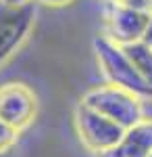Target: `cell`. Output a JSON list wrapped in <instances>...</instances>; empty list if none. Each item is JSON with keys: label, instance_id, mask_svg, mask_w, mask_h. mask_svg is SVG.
Wrapping results in <instances>:
<instances>
[{"label": "cell", "instance_id": "2", "mask_svg": "<svg viewBox=\"0 0 152 157\" xmlns=\"http://www.w3.org/2000/svg\"><path fill=\"white\" fill-rule=\"evenodd\" d=\"M81 103L85 107L98 111L100 115L108 117L110 121L119 124L123 130H129L142 120H146L144 109H142V98L113 84L96 86L92 90H88L83 94Z\"/></svg>", "mask_w": 152, "mask_h": 157}, {"label": "cell", "instance_id": "4", "mask_svg": "<svg viewBox=\"0 0 152 157\" xmlns=\"http://www.w3.org/2000/svg\"><path fill=\"white\" fill-rule=\"evenodd\" d=\"M150 23V11L131 9L119 2L106 4V38L119 46L142 42Z\"/></svg>", "mask_w": 152, "mask_h": 157}, {"label": "cell", "instance_id": "14", "mask_svg": "<svg viewBox=\"0 0 152 157\" xmlns=\"http://www.w3.org/2000/svg\"><path fill=\"white\" fill-rule=\"evenodd\" d=\"M100 2H104V4H108V2H115V0H100Z\"/></svg>", "mask_w": 152, "mask_h": 157}, {"label": "cell", "instance_id": "6", "mask_svg": "<svg viewBox=\"0 0 152 157\" xmlns=\"http://www.w3.org/2000/svg\"><path fill=\"white\" fill-rule=\"evenodd\" d=\"M38 113V98L23 82H6L0 86V120L15 128L25 130Z\"/></svg>", "mask_w": 152, "mask_h": 157}, {"label": "cell", "instance_id": "8", "mask_svg": "<svg viewBox=\"0 0 152 157\" xmlns=\"http://www.w3.org/2000/svg\"><path fill=\"white\" fill-rule=\"evenodd\" d=\"M123 50L133 63V67L138 69V73L146 80V84L152 86V46H148L146 42H136L123 46Z\"/></svg>", "mask_w": 152, "mask_h": 157}, {"label": "cell", "instance_id": "10", "mask_svg": "<svg viewBox=\"0 0 152 157\" xmlns=\"http://www.w3.org/2000/svg\"><path fill=\"white\" fill-rule=\"evenodd\" d=\"M115 2L131 6V9H140V11H152V0H115Z\"/></svg>", "mask_w": 152, "mask_h": 157}, {"label": "cell", "instance_id": "9", "mask_svg": "<svg viewBox=\"0 0 152 157\" xmlns=\"http://www.w3.org/2000/svg\"><path fill=\"white\" fill-rule=\"evenodd\" d=\"M19 138V132L0 120V155H6Z\"/></svg>", "mask_w": 152, "mask_h": 157}, {"label": "cell", "instance_id": "1", "mask_svg": "<svg viewBox=\"0 0 152 157\" xmlns=\"http://www.w3.org/2000/svg\"><path fill=\"white\" fill-rule=\"evenodd\" d=\"M94 52L108 84L129 90L140 98H152V86L146 84V80L138 73L123 46L115 44L106 36H98L94 40Z\"/></svg>", "mask_w": 152, "mask_h": 157}, {"label": "cell", "instance_id": "13", "mask_svg": "<svg viewBox=\"0 0 152 157\" xmlns=\"http://www.w3.org/2000/svg\"><path fill=\"white\" fill-rule=\"evenodd\" d=\"M142 42H146L148 46H152V11H150V23H148V29H146V36Z\"/></svg>", "mask_w": 152, "mask_h": 157}, {"label": "cell", "instance_id": "16", "mask_svg": "<svg viewBox=\"0 0 152 157\" xmlns=\"http://www.w3.org/2000/svg\"><path fill=\"white\" fill-rule=\"evenodd\" d=\"M150 157H152V155H150Z\"/></svg>", "mask_w": 152, "mask_h": 157}, {"label": "cell", "instance_id": "5", "mask_svg": "<svg viewBox=\"0 0 152 157\" xmlns=\"http://www.w3.org/2000/svg\"><path fill=\"white\" fill-rule=\"evenodd\" d=\"M35 19L34 4L13 6L0 2V65L6 63L21 48Z\"/></svg>", "mask_w": 152, "mask_h": 157}, {"label": "cell", "instance_id": "7", "mask_svg": "<svg viewBox=\"0 0 152 157\" xmlns=\"http://www.w3.org/2000/svg\"><path fill=\"white\" fill-rule=\"evenodd\" d=\"M152 155V120H142L125 130L117 147L100 157H150Z\"/></svg>", "mask_w": 152, "mask_h": 157}, {"label": "cell", "instance_id": "12", "mask_svg": "<svg viewBox=\"0 0 152 157\" xmlns=\"http://www.w3.org/2000/svg\"><path fill=\"white\" fill-rule=\"evenodd\" d=\"M4 4H13V6H25V4H34L35 0H0Z\"/></svg>", "mask_w": 152, "mask_h": 157}, {"label": "cell", "instance_id": "15", "mask_svg": "<svg viewBox=\"0 0 152 157\" xmlns=\"http://www.w3.org/2000/svg\"><path fill=\"white\" fill-rule=\"evenodd\" d=\"M0 157H6V155H0Z\"/></svg>", "mask_w": 152, "mask_h": 157}, {"label": "cell", "instance_id": "11", "mask_svg": "<svg viewBox=\"0 0 152 157\" xmlns=\"http://www.w3.org/2000/svg\"><path fill=\"white\" fill-rule=\"evenodd\" d=\"M35 2H40V4H44V6H67V4H71L73 0H35Z\"/></svg>", "mask_w": 152, "mask_h": 157}, {"label": "cell", "instance_id": "3", "mask_svg": "<svg viewBox=\"0 0 152 157\" xmlns=\"http://www.w3.org/2000/svg\"><path fill=\"white\" fill-rule=\"evenodd\" d=\"M75 128H77L81 145L96 157L104 155L113 147H117L125 134V130L119 124L110 121L94 109L85 107L83 103H79L75 109Z\"/></svg>", "mask_w": 152, "mask_h": 157}]
</instances>
